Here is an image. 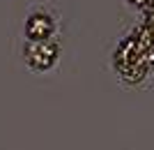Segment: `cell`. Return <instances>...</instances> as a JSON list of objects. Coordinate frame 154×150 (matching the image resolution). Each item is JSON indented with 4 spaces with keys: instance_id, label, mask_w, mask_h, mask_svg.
I'll list each match as a JSON object with an SVG mask.
<instances>
[{
    "instance_id": "obj_1",
    "label": "cell",
    "mask_w": 154,
    "mask_h": 150,
    "mask_svg": "<svg viewBox=\"0 0 154 150\" xmlns=\"http://www.w3.org/2000/svg\"><path fill=\"white\" fill-rule=\"evenodd\" d=\"M60 56V46L48 39V42H26L23 46V60L32 72H48L55 67Z\"/></svg>"
},
{
    "instance_id": "obj_2",
    "label": "cell",
    "mask_w": 154,
    "mask_h": 150,
    "mask_svg": "<svg viewBox=\"0 0 154 150\" xmlns=\"http://www.w3.org/2000/svg\"><path fill=\"white\" fill-rule=\"evenodd\" d=\"M55 16L53 12H48L46 7H37L28 14L26 26H23V35H26V42H48L55 35Z\"/></svg>"
}]
</instances>
